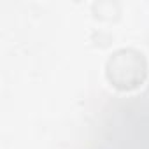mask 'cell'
I'll return each instance as SVG.
<instances>
[{
  "instance_id": "7a4b0ae2",
  "label": "cell",
  "mask_w": 149,
  "mask_h": 149,
  "mask_svg": "<svg viewBox=\"0 0 149 149\" xmlns=\"http://www.w3.org/2000/svg\"><path fill=\"white\" fill-rule=\"evenodd\" d=\"M93 13L98 19H116L119 16V6L116 2H98V4H93Z\"/></svg>"
},
{
  "instance_id": "6da1fadb",
  "label": "cell",
  "mask_w": 149,
  "mask_h": 149,
  "mask_svg": "<svg viewBox=\"0 0 149 149\" xmlns=\"http://www.w3.org/2000/svg\"><path fill=\"white\" fill-rule=\"evenodd\" d=\"M146 60L135 49H119L107 61V79L118 90H133L146 79Z\"/></svg>"
}]
</instances>
